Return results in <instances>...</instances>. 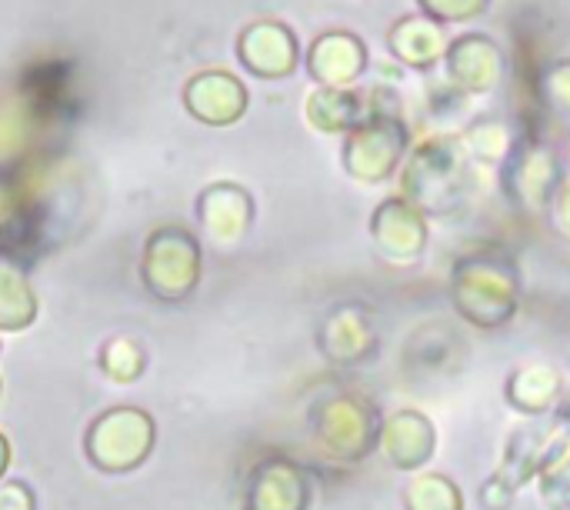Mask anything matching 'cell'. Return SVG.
Instances as JSON below:
<instances>
[{"instance_id": "18", "label": "cell", "mask_w": 570, "mask_h": 510, "mask_svg": "<svg viewBox=\"0 0 570 510\" xmlns=\"http://www.w3.org/2000/svg\"><path fill=\"white\" fill-rule=\"evenodd\" d=\"M37 317V297L27 274L0 257V331H23Z\"/></svg>"}, {"instance_id": "15", "label": "cell", "mask_w": 570, "mask_h": 510, "mask_svg": "<svg viewBox=\"0 0 570 510\" xmlns=\"http://www.w3.org/2000/svg\"><path fill=\"white\" fill-rule=\"evenodd\" d=\"M197 217L200 227L214 237V241H240L247 234V227L254 224V197L230 180L210 184L200 190L197 197Z\"/></svg>"}, {"instance_id": "12", "label": "cell", "mask_w": 570, "mask_h": 510, "mask_svg": "<svg viewBox=\"0 0 570 510\" xmlns=\"http://www.w3.org/2000/svg\"><path fill=\"white\" fill-rule=\"evenodd\" d=\"M247 87L237 73L200 70L184 84V107L194 120L207 127H230L247 114Z\"/></svg>"}, {"instance_id": "5", "label": "cell", "mask_w": 570, "mask_h": 510, "mask_svg": "<svg viewBox=\"0 0 570 510\" xmlns=\"http://www.w3.org/2000/svg\"><path fill=\"white\" fill-rule=\"evenodd\" d=\"M144 287L167 304H177L194 294L200 284V244L184 227H157L147 237L140 261Z\"/></svg>"}, {"instance_id": "7", "label": "cell", "mask_w": 570, "mask_h": 510, "mask_svg": "<svg viewBox=\"0 0 570 510\" xmlns=\"http://www.w3.org/2000/svg\"><path fill=\"white\" fill-rule=\"evenodd\" d=\"M237 60L261 80H284L301 67V40L284 20H250L237 33Z\"/></svg>"}, {"instance_id": "26", "label": "cell", "mask_w": 570, "mask_h": 510, "mask_svg": "<svg viewBox=\"0 0 570 510\" xmlns=\"http://www.w3.org/2000/svg\"><path fill=\"white\" fill-rule=\"evenodd\" d=\"M0 510H37L33 491L27 484H20V481L0 484Z\"/></svg>"}, {"instance_id": "9", "label": "cell", "mask_w": 570, "mask_h": 510, "mask_svg": "<svg viewBox=\"0 0 570 510\" xmlns=\"http://www.w3.org/2000/svg\"><path fill=\"white\" fill-rule=\"evenodd\" d=\"M371 241L387 264H414L428 247V217L394 194L371 214Z\"/></svg>"}, {"instance_id": "11", "label": "cell", "mask_w": 570, "mask_h": 510, "mask_svg": "<svg viewBox=\"0 0 570 510\" xmlns=\"http://www.w3.org/2000/svg\"><path fill=\"white\" fill-rule=\"evenodd\" d=\"M314 434L321 441V448L334 458H364L371 451V444L377 441L381 428L374 424L371 411L364 401L357 398H334L317 411L314 421Z\"/></svg>"}, {"instance_id": "1", "label": "cell", "mask_w": 570, "mask_h": 510, "mask_svg": "<svg viewBox=\"0 0 570 510\" xmlns=\"http://www.w3.org/2000/svg\"><path fill=\"white\" fill-rule=\"evenodd\" d=\"M471 194V154L461 134H434L411 147L401 167V197L424 217H448L468 204Z\"/></svg>"}, {"instance_id": "4", "label": "cell", "mask_w": 570, "mask_h": 510, "mask_svg": "<svg viewBox=\"0 0 570 510\" xmlns=\"http://www.w3.org/2000/svg\"><path fill=\"white\" fill-rule=\"evenodd\" d=\"M154 438H157V428H154V418L147 411L114 408L90 424L83 448H87V458L97 471L130 474L150 458Z\"/></svg>"}, {"instance_id": "13", "label": "cell", "mask_w": 570, "mask_h": 510, "mask_svg": "<svg viewBox=\"0 0 570 510\" xmlns=\"http://www.w3.org/2000/svg\"><path fill=\"white\" fill-rule=\"evenodd\" d=\"M448 43H451V37H448L444 23L424 17V13L397 17L387 30L391 57L414 73H431L438 63H444Z\"/></svg>"}, {"instance_id": "3", "label": "cell", "mask_w": 570, "mask_h": 510, "mask_svg": "<svg viewBox=\"0 0 570 510\" xmlns=\"http://www.w3.org/2000/svg\"><path fill=\"white\" fill-rule=\"evenodd\" d=\"M411 154V127L401 110H367V117L344 137L341 164L357 184L391 180Z\"/></svg>"}, {"instance_id": "14", "label": "cell", "mask_w": 570, "mask_h": 510, "mask_svg": "<svg viewBox=\"0 0 570 510\" xmlns=\"http://www.w3.org/2000/svg\"><path fill=\"white\" fill-rule=\"evenodd\" d=\"M311 484L307 474L284 458L264 461L247 484V510H307Z\"/></svg>"}, {"instance_id": "17", "label": "cell", "mask_w": 570, "mask_h": 510, "mask_svg": "<svg viewBox=\"0 0 570 510\" xmlns=\"http://www.w3.org/2000/svg\"><path fill=\"white\" fill-rule=\"evenodd\" d=\"M304 117L317 134H351L367 117V100L361 90L347 87H314L304 100Z\"/></svg>"}, {"instance_id": "6", "label": "cell", "mask_w": 570, "mask_h": 510, "mask_svg": "<svg viewBox=\"0 0 570 510\" xmlns=\"http://www.w3.org/2000/svg\"><path fill=\"white\" fill-rule=\"evenodd\" d=\"M504 194L514 207L538 214L548 210L554 194L564 184V170H561V157L554 154L551 144L541 140H518L511 157L504 160Z\"/></svg>"}, {"instance_id": "25", "label": "cell", "mask_w": 570, "mask_h": 510, "mask_svg": "<svg viewBox=\"0 0 570 510\" xmlns=\"http://www.w3.org/2000/svg\"><path fill=\"white\" fill-rule=\"evenodd\" d=\"M491 10V0H417V13L438 20V23H464L478 20Z\"/></svg>"}, {"instance_id": "8", "label": "cell", "mask_w": 570, "mask_h": 510, "mask_svg": "<svg viewBox=\"0 0 570 510\" xmlns=\"http://www.w3.org/2000/svg\"><path fill=\"white\" fill-rule=\"evenodd\" d=\"M444 73L454 84V90L464 97L491 94L504 77V50L491 33L468 30L448 43Z\"/></svg>"}, {"instance_id": "2", "label": "cell", "mask_w": 570, "mask_h": 510, "mask_svg": "<svg viewBox=\"0 0 570 510\" xmlns=\"http://www.w3.org/2000/svg\"><path fill=\"white\" fill-rule=\"evenodd\" d=\"M454 307L478 327H501L521 304V271L504 247H478L454 264Z\"/></svg>"}, {"instance_id": "16", "label": "cell", "mask_w": 570, "mask_h": 510, "mask_svg": "<svg viewBox=\"0 0 570 510\" xmlns=\"http://www.w3.org/2000/svg\"><path fill=\"white\" fill-rule=\"evenodd\" d=\"M434 444H438V431L421 411H397L391 421L381 424L377 434V448L401 471L424 468L434 454Z\"/></svg>"}, {"instance_id": "22", "label": "cell", "mask_w": 570, "mask_h": 510, "mask_svg": "<svg viewBox=\"0 0 570 510\" xmlns=\"http://www.w3.org/2000/svg\"><path fill=\"white\" fill-rule=\"evenodd\" d=\"M407 510H464L461 491L444 474H421L404 491Z\"/></svg>"}, {"instance_id": "21", "label": "cell", "mask_w": 570, "mask_h": 510, "mask_svg": "<svg viewBox=\"0 0 570 510\" xmlns=\"http://www.w3.org/2000/svg\"><path fill=\"white\" fill-rule=\"evenodd\" d=\"M324 337H327V354L337 361H354L364 354V347H371V331L357 311H337L327 321Z\"/></svg>"}, {"instance_id": "28", "label": "cell", "mask_w": 570, "mask_h": 510, "mask_svg": "<svg viewBox=\"0 0 570 510\" xmlns=\"http://www.w3.org/2000/svg\"><path fill=\"white\" fill-rule=\"evenodd\" d=\"M7 468H10V441L0 434V478L7 474Z\"/></svg>"}, {"instance_id": "23", "label": "cell", "mask_w": 570, "mask_h": 510, "mask_svg": "<svg viewBox=\"0 0 570 510\" xmlns=\"http://www.w3.org/2000/svg\"><path fill=\"white\" fill-rule=\"evenodd\" d=\"M100 367L110 381L117 384H130L144 374V351L137 341H127V337H117L104 347L100 354Z\"/></svg>"}, {"instance_id": "20", "label": "cell", "mask_w": 570, "mask_h": 510, "mask_svg": "<svg viewBox=\"0 0 570 510\" xmlns=\"http://www.w3.org/2000/svg\"><path fill=\"white\" fill-rule=\"evenodd\" d=\"M461 140H464V150L471 154V160L501 164V167H504V160L511 157V150L518 144L504 120H478L461 134Z\"/></svg>"}, {"instance_id": "24", "label": "cell", "mask_w": 570, "mask_h": 510, "mask_svg": "<svg viewBox=\"0 0 570 510\" xmlns=\"http://www.w3.org/2000/svg\"><path fill=\"white\" fill-rule=\"evenodd\" d=\"M538 87H541L544 107L558 110L561 117H570V57L548 63L538 77Z\"/></svg>"}, {"instance_id": "19", "label": "cell", "mask_w": 570, "mask_h": 510, "mask_svg": "<svg viewBox=\"0 0 570 510\" xmlns=\"http://www.w3.org/2000/svg\"><path fill=\"white\" fill-rule=\"evenodd\" d=\"M561 391V377L551 367H524L511 377L508 394L511 404L521 408L524 414H541Z\"/></svg>"}, {"instance_id": "27", "label": "cell", "mask_w": 570, "mask_h": 510, "mask_svg": "<svg viewBox=\"0 0 570 510\" xmlns=\"http://www.w3.org/2000/svg\"><path fill=\"white\" fill-rule=\"evenodd\" d=\"M551 224H554V231L564 237L570 244V180L561 184V190L554 194V200H551Z\"/></svg>"}, {"instance_id": "10", "label": "cell", "mask_w": 570, "mask_h": 510, "mask_svg": "<svg viewBox=\"0 0 570 510\" xmlns=\"http://www.w3.org/2000/svg\"><path fill=\"white\" fill-rule=\"evenodd\" d=\"M367 63H371L367 43L354 30H324L311 40V47L304 53L307 77L317 87L347 90L364 77Z\"/></svg>"}]
</instances>
